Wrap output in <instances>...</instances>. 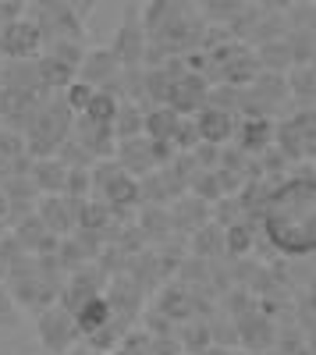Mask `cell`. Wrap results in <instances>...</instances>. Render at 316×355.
Returning a JSON list of instances; mask_svg holds the SVG:
<instances>
[{
	"instance_id": "obj_1",
	"label": "cell",
	"mask_w": 316,
	"mask_h": 355,
	"mask_svg": "<svg viewBox=\"0 0 316 355\" xmlns=\"http://www.w3.org/2000/svg\"><path fill=\"white\" fill-rule=\"evenodd\" d=\"M270 242L288 256H309L316 249V185L313 178H292L284 182L263 214Z\"/></svg>"
},
{
	"instance_id": "obj_2",
	"label": "cell",
	"mask_w": 316,
	"mask_h": 355,
	"mask_svg": "<svg viewBox=\"0 0 316 355\" xmlns=\"http://www.w3.org/2000/svg\"><path fill=\"white\" fill-rule=\"evenodd\" d=\"M103 320H107V302L93 299L89 306L82 309V316H78V327H85V331H93L96 323H103Z\"/></svg>"
}]
</instances>
